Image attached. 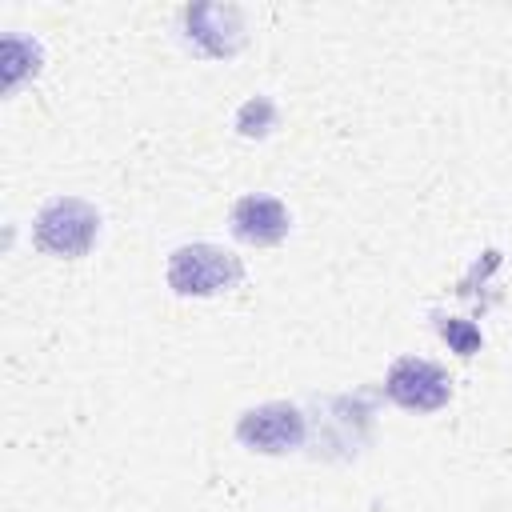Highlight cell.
<instances>
[{"label":"cell","mask_w":512,"mask_h":512,"mask_svg":"<svg viewBox=\"0 0 512 512\" xmlns=\"http://www.w3.org/2000/svg\"><path fill=\"white\" fill-rule=\"evenodd\" d=\"M244 260L224 248V244H212V240H188V244H176L168 252V264H164V280L176 296L184 300H212V296H224L232 288L244 284Z\"/></svg>","instance_id":"1"},{"label":"cell","mask_w":512,"mask_h":512,"mask_svg":"<svg viewBox=\"0 0 512 512\" xmlns=\"http://www.w3.org/2000/svg\"><path fill=\"white\" fill-rule=\"evenodd\" d=\"M100 240V208L84 196H52L32 216V244L52 260H80Z\"/></svg>","instance_id":"2"},{"label":"cell","mask_w":512,"mask_h":512,"mask_svg":"<svg viewBox=\"0 0 512 512\" xmlns=\"http://www.w3.org/2000/svg\"><path fill=\"white\" fill-rule=\"evenodd\" d=\"M232 436L244 452H256V456H288V452H300L304 440H308V416L300 404L292 400H264V404H252L236 416L232 424Z\"/></svg>","instance_id":"3"},{"label":"cell","mask_w":512,"mask_h":512,"mask_svg":"<svg viewBox=\"0 0 512 512\" xmlns=\"http://www.w3.org/2000/svg\"><path fill=\"white\" fill-rule=\"evenodd\" d=\"M452 376L444 364L428 360V356H416V352H404L388 364L384 372V396L400 408V412H416V416H432L440 408L452 404Z\"/></svg>","instance_id":"4"},{"label":"cell","mask_w":512,"mask_h":512,"mask_svg":"<svg viewBox=\"0 0 512 512\" xmlns=\"http://www.w3.org/2000/svg\"><path fill=\"white\" fill-rule=\"evenodd\" d=\"M180 40L204 60H232L248 44V16L240 4H184Z\"/></svg>","instance_id":"5"},{"label":"cell","mask_w":512,"mask_h":512,"mask_svg":"<svg viewBox=\"0 0 512 512\" xmlns=\"http://www.w3.org/2000/svg\"><path fill=\"white\" fill-rule=\"evenodd\" d=\"M228 228L248 248H276L292 232V212L272 192H244L228 212Z\"/></svg>","instance_id":"6"},{"label":"cell","mask_w":512,"mask_h":512,"mask_svg":"<svg viewBox=\"0 0 512 512\" xmlns=\"http://www.w3.org/2000/svg\"><path fill=\"white\" fill-rule=\"evenodd\" d=\"M40 68H44V48H40V40L12 32V36L4 40V88L16 92L24 80L40 76Z\"/></svg>","instance_id":"7"},{"label":"cell","mask_w":512,"mask_h":512,"mask_svg":"<svg viewBox=\"0 0 512 512\" xmlns=\"http://www.w3.org/2000/svg\"><path fill=\"white\" fill-rule=\"evenodd\" d=\"M232 124H236V132H240L244 140H264V136H272V132L280 128V104H276L272 96L256 92V96H248V100L236 108Z\"/></svg>","instance_id":"8"},{"label":"cell","mask_w":512,"mask_h":512,"mask_svg":"<svg viewBox=\"0 0 512 512\" xmlns=\"http://www.w3.org/2000/svg\"><path fill=\"white\" fill-rule=\"evenodd\" d=\"M436 332H440V340H444L456 356H464V360L484 348L480 328H476L472 320H464V316H436Z\"/></svg>","instance_id":"9"}]
</instances>
